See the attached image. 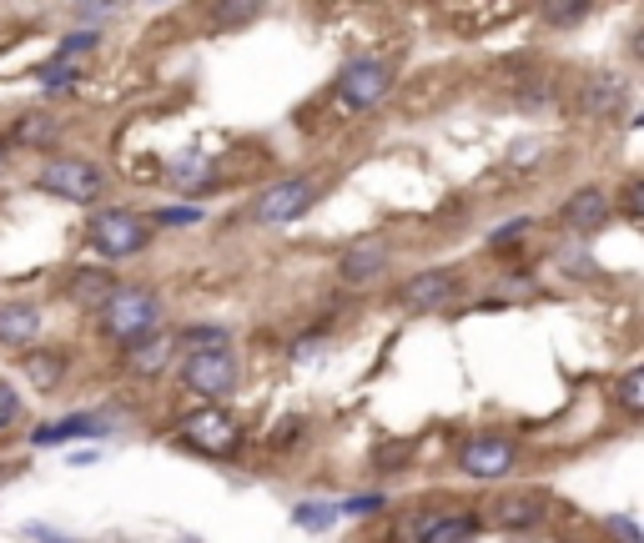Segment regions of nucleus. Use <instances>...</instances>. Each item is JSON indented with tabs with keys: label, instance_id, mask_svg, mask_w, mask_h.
<instances>
[{
	"label": "nucleus",
	"instance_id": "1",
	"mask_svg": "<svg viewBox=\"0 0 644 543\" xmlns=\"http://www.w3.org/2000/svg\"><path fill=\"white\" fill-rule=\"evenodd\" d=\"M157 323H161V298L151 287H117L111 302L101 307V327L117 342H136V337H146Z\"/></svg>",
	"mask_w": 644,
	"mask_h": 543
},
{
	"label": "nucleus",
	"instance_id": "2",
	"mask_svg": "<svg viewBox=\"0 0 644 543\" xmlns=\"http://www.w3.org/2000/svg\"><path fill=\"white\" fill-rule=\"evenodd\" d=\"M86 237H92V246L101 257H117V262L136 257V252H146V242H151V217H142V212H132V207L96 212Z\"/></svg>",
	"mask_w": 644,
	"mask_h": 543
},
{
	"label": "nucleus",
	"instance_id": "3",
	"mask_svg": "<svg viewBox=\"0 0 644 543\" xmlns=\"http://www.w3.org/2000/svg\"><path fill=\"white\" fill-rule=\"evenodd\" d=\"M40 192L61 196V202H76V207H86V202H96V196L106 192V177L96 161H86V156H56V161H46L40 167Z\"/></svg>",
	"mask_w": 644,
	"mask_h": 543
},
{
	"label": "nucleus",
	"instance_id": "4",
	"mask_svg": "<svg viewBox=\"0 0 644 543\" xmlns=\"http://www.w3.org/2000/svg\"><path fill=\"white\" fill-rule=\"evenodd\" d=\"M317 196H323V181L317 177H288V181H277V186H267V192L257 196L252 221H257V227H288V221H297L307 207H313Z\"/></svg>",
	"mask_w": 644,
	"mask_h": 543
},
{
	"label": "nucleus",
	"instance_id": "5",
	"mask_svg": "<svg viewBox=\"0 0 644 543\" xmlns=\"http://www.w3.org/2000/svg\"><path fill=\"white\" fill-rule=\"evenodd\" d=\"M388 86H393V65L378 61V56H357V61L342 65L338 101L348 106V111H373V106L388 96Z\"/></svg>",
	"mask_w": 644,
	"mask_h": 543
},
{
	"label": "nucleus",
	"instance_id": "6",
	"mask_svg": "<svg viewBox=\"0 0 644 543\" xmlns=\"http://www.w3.org/2000/svg\"><path fill=\"white\" fill-rule=\"evenodd\" d=\"M459 468L469 479H484V483L509 479L513 468H519V448H513V438H499V433H478V438L463 443Z\"/></svg>",
	"mask_w": 644,
	"mask_h": 543
},
{
	"label": "nucleus",
	"instance_id": "7",
	"mask_svg": "<svg viewBox=\"0 0 644 543\" xmlns=\"http://www.w3.org/2000/svg\"><path fill=\"white\" fill-rule=\"evenodd\" d=\"M182 383H186V393H197L207 402L227 398V393L238 388V358L232 352H197V358L182 362Z\"/></svg>",
	"mask_w": 644,
	"mask_h": 543
},
{
	"label": "nucleus",
	"instance_id": "8",
	"mask_svg": "<svg viewBox=\"0 0 644 543\" xmlns=\"http://www.w3.org/2000/svg\"><path fill=\"white\" fill-rule=\"evenodd\" d=\"M182 427H186V443L202 448L207 458H232L242 443V423L227 413V408H202V413H192Z\"/></svg>",
	"mask_w": 644,
	"mask_h": 543
},
{
	"label": "nucleus",
	"instance_id": "9",
	"mask_svg": "<svg viewBox=\"0 0 644 543\" xmlns=\"http://www.w3.org/2000/svg\"><path fill=\"white\" fill-rule=\"evenodd\" d=\"M453 298H459V277L453 272H413L398 287V307H408V312H438Z\"/></svg>",
	"mask_w": 644,
	"mask_h": 543
},
{
	"label": "nucleus",
	"instance_id": "10",
	"mask_svg": "<svg viewBox=\"0 0 644 543\" xmlns=\"http://www.w3.org/2000/svg\"><path fill=\"white\" fill-rule=\"evenodd\" d=\"M615 217V202H609L605 186H579L574 196H569L564 207H559V221H564L569 232L579 237H594V232H605V221Z\"/></svg>",
	"mask_w": 644,
	"mask_h": 543
},
{
	"label": "nucleus",
	"instance_id": "11",
	"mask_svg": "<svg viewBox=\"0 0 644 543\" xmlns=\"http://www.w3.org/2000/svg\"><path fill=\"white\" fill-rule=\"evenodd\" d=\"M388 257H393V246L382 242V237H363V242H353L338 257V277L348 287H368V282H378V277H382Z\"/></svg>",
	"mask_w": 644,
	"mask_h": 543
},
{
	"label": "nucleus",
	"instance_id": "12",
	"mask_svg": "<svg viewBox=\"0 0 644 543\" xmlns=\"http://www.w3.org/2000/svg\"><path fill=\"white\" fill-rule=\"evenodd\" d=\"M624 101H630V81L619 76V71H594V76L579 86V111H584V117H615Z\"/></svg>",
	"mask_w": 644,
	"mask_h": 543
},
{
	"label": "nucleus",
	"instance_id": "13",
	"mask_svg": "<svg viewBox=\"0 0 644 543\" xmlns=\"http://www.w3.org/2000/svg\"><path fill=\"white\" fill-rule=\"evenodd\" d=\"M544 508H549L544 493H503L499 504L488 508V523L494 529H534L544 518Z\"/></svg>",
	"mask_w": 644,
	"mask_h": 543
},
{
	"label": "nucleus",
	"instance_id": "14",
	"mask_svg": "<svg viewBox=\"0 0 644 543\" xmlns=\"http://www.w3.org/2000/svg\"><path fill=\"white\" fill-rule=\"evenodd\" d=\"M171 358H177V342H171V337L146 333V337H136V342H126V367H132L136 377H161Z\"/></svg>",
	"mask_w": 644,
	"mask_h": 543
},
{
	"label": "nucleus",
	"instance_id": "15",
	"mask_svg": "<svg viewBox=\"0 0 644 543\" xmlns=\"http://www.w3.org/2000/svg\"><path fill=\"white\" fill-rule=\"evenodd\" d=\"M40 337V307L31 302H0V342L5 348H31Z\"/></svg>",
	"mask_w": 644,
	"mask_h": 543
},
{
	"label": "nucleus",
	"instance_id": "16",
	"mask_svg": "<svg viewBox=\"0 0 644 543\" xmlns=\"http://www.w3.org/2000/svg\"><path fill=\"white\" fill-rule=\"evenodd\" d=\"M111 292H117V282H111V272H101V267H81L76 277H71V302H76V307L101 312L106 302H111Z\"/></svg>",
	"mask_w": 644,
	"mask_h": 543
},
{
	"label": "nucleus",
	"instance_id": "17",
	"mask_svg": "<svg viewBox=\"0 0 644 543\" xmlns=\"http://www.w3.org/2000/svg\"><path fill=\"white\" fill-rule=\"evenodd\" d=\"M92 433H101V427H96V418H86V413H71V418H56V423L36 427V433H31V443H36V448H56V443L92 438Z\"/></svg>",
	"mask_w": 644,
	"mask_h": 543
},
{
	"label": "nucleus",
	"instance_id": "18",
	"mask_svg": "<svg viewBox=\"0 0 644 543\" xmlns=\"http://www.w3.org/2000/svg\"><path fill=\"white\" fill-rule=\"evenodd\" d=\"M474 533H478V518L438 514L434 523H428V533H423V543H474Z\"/></svg>",
	"mask_w": 644,
	"mask_h": 543
},
{
	"label": "nucleus",
	"instance_id": "19",
	"mask_svg": "<svg viewBox=\"0 0 644 543\" xmlns=\"http://www.w3.org/2000/svg\"><path fill=\"white\" fill-rule=\"evenodd\" d=\"M61 373H66V362L56 358V352H31L26 358V377L36 383V388H61Z\"/></svg>",
	"mask_w": 644,
	"mask_h": 543
},
{
	"label": "nucleus",
	"instance_id": "20",
	"mask_svg": "<svg viewBox=\"0 0 644 543\" xmlns=\"http://www.w3.org/2000/svg\"><path fill=\"white\" fill-rule=\"evenodd\" d=\"M171 342H177V348H192V358H197V352H227L222 327H182Z\"/></svg>",
	"mask_w": 644,
	"mask_h": 543
},
{
	"label": "nucleus",
	"instance_id": "21",
	"mask_svg": "<svg viewBox=\"0 0 644 543\" xmlns=\"http://www.w3.org/2000/svg\"><path fill=\"white\" fill-rule=\"evenodd\" d=\"M615 402L624 408L630 418H640L644 413V367H630V373L615 383Z\"/></svg>",
	"mask_w": 644,
	"mask_h": 543
},
{
	"label": "nucleus",
	"instance_id": "22",
	"mask_svg": "<svg viewBox=\"0 0 644 543\" xmlns=\"http://www.w3.org/2000/svg\"><path fill=\"white\" fill-rule=\"evenodd\" d=\"M292 523H297V529H307V533H323V529H332V523H338V508H332V504H297Z\"/></svg>",
	"mask_w": 644,
	"mask_h": 543
},
{
	"label": "nucleus",
	"instance_id": "23",
	"mask_svg": "<svg viewBox=\"0 0 644 543\" xmlns=\"http://www.w3.org/2000/svg\"><path fill=\"white\" fill-rule=\"evenodd\" d=\"M46 136H56L51 117H26L21 126H15V142H46Z\"/></svg>",
	"mask_w": 644,
	"mask_h": 543
},
{
	"label": "nucleus",
	"instance_id": "24",
	"mask_svg": "<svg viewBox=\"0 0 644 543\" xmlns=\"http://www.w3.org/2000/svg\"><path fill=\"white\" fill-rule=\"evenodd\" d=\"M584 15H590L584 0H574V5H544V21H549V26H574V21H584Z\"/></svg>",
	"mask_w": 644,
	"mask_h": 543
},
{
	"label": "nucleus",
	"instance_id": "25",
	"mask_svg": "<svg viewBox=\"0 0 644 543\" xmlns=\"http://www.w3.org/2000/svg\"><path fill=\"white\" fill-rule=\"evenodd\" d=\"M76 71H81V65H71V61H61V56H56V61L40 71V86H66V81H76Z\"/></svg>",
	"mask_w": 644,
	"mask_h": 543
},
{
	"label": "nucleus",
	"instance_id": "26",
	"mask_svg": "<svg viewBox=\"0 0 644 543\" xmlns=\"http://www.w3.org/2000/svg\"><path fill=\"white\" fill-rule=\"evenodd\" d=\"M151 221H157V227H192V221H202V212H192V207H161Z\"/></svg>",
	"mask_w": 644,
	"mask_h": 543
},
{
	"label": "nucleus",
	"instance_id": "27",
	"mask_svg": "<svg viewBox=\"0 0 644 543\" xmlns=\"http://www.w3.org/2000/svg\"><path fill=\"white\" fill-rule=\"evenodd\" d=\"M408 452H413V448H408V443H382V448L373 452V463H378L382 473H388V468H393V463H408Z\"/></svg>",
	"mask_w": 644,
	"mask_h": 543
},
{
	"label": "nucleus",
	"instance_id": "28",
	"mask_svg": "<svg viewBox=\"0 0 644 543\" xmlns=\"http://www.w3.org/2000/svg\"><path fill=\"white\" fill-rule=\"evenodd\" d=\"M21 418V398H15L11 383H0V427H11Z\"/></svg>",
	"mask_w": 644,
	"mask_h": 543
},
{
	"label": "nucleus",
	"instance_id": "29",
	"mask_svg": "<svg viewBox=\"0 0 644 543\" xmlns=\"http://www.w3.org/2000/svg\"><path fill=\"white\" fill-rule=\"evenodd\" d=\"M382 508V493H363V498H348L338 514H378Z\"/></svg>",
	"mask_w": 644,
	"mask_h": 543
},
{
	"label": "nucleus",
	"instance_id": "30",
	"mask_svg": "<svg viewBox=\"0 0 644 543\" xmlns=\"http://www.w3.org/2000/svg\"><path fill=\"white\" fill-rule=\"evenodd\" d=\"M524 232H528V217H513V221H503V227H499L494 237H488V242L503 246V242H513V237H524Z\"/></svg>",
	"mask_w": 644,
	"mask_h": 543
},
{
	"label": "nucleus",
	"instance_id": "31",
	"mask_svg": "<svg viewBox=\"0 0 644 543\" xmlns=\"http://www.w3.org/2000/svg\"><path fill=\"white\" fill-rule=\"evenodd\" d=\"M211 15H217V21H232V26H238V21H252V15H257V5H211Z\"/></svg>",
	"mask_w": 644,
	"mask_h": 543
},
{
	"label": "nucleus",
	"instance_id": "32",
	"mask_svg": "<svg viewBox=\"0 0 644 543\" xmlns=\"http://www.w3.org/2000/svg\"><path fill=\"white\" fill-rule=\"evenodd\" d=\"M609 529H615V533H619V539H624V543H640V523H634V518L615 514V518H609Z\"/></svg>",
	"mask_w": 644,
	"mask_h": 543
},
{
	"label": "nucleus",
	"instance_id": "33",
	"mask_svg": "<svg viewBox=\"0 0 644 543\" xmlns=\"http://www.w3.org/2000/svg\"><path fill=\"white\" fill-rule=\"evenodd\" d=\"M640 181H630V186H624V217H640Z\"/></svg>",
	"mask_w": 644,
	"mask_h": 543
},
{
	"label": "nucleus",
	"instance_id": "34",
	"mask_svg": "<svg viewBox=\"0 0 644 543\" xmlns=\"http://www.w3.org/2000/svg\"><path fill=\"white\" fill-rule=\"evenodd\" d=\"M534 156H539V142H513L509 161H534Z\"/></svg>",
	"mask_w": 644,
	"mask_h": 543
},
{
	"label": "nucleus",
	"instance_id": "35",
	"mask_svg": "<svg viewBox=\"0 0 644 543\" xmlns=\"http://www.w3.org/2000/svg\"><path fill=\"white\" fill-rule=\"evenodd\" d=\"M81 15H86V21H101V15H111V5H81Z\"/></svg>",
	"mask_w": 644,
	"mask_h": 543
},
{
	"label": "nucleus",
	"instance_id": "36",
	"mask_svg": "<svg viewBox=\"0 0 644 543\" xmlns=\"http://www.w3.org/2000/svg\"><path fill=\"white\" fill-rule=\"evenodd\" d=\"M0 161H5V146H0Z\"/></svg>",
	"mask_w": 644,
	"mask_h": 543
}]
</instances>
